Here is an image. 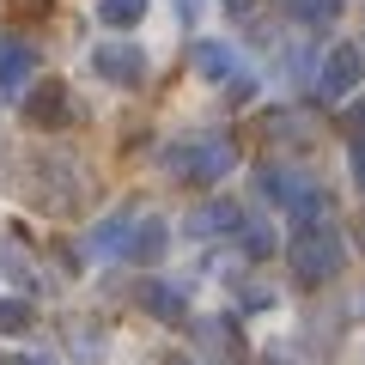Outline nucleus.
Masks as SVG:
<instances>
[{
	"label": "nucleus",
	"mask_w": 365,
	"mask_h": 365,
	"mask_svg": "<svg viewBox=\"0 0 365 365\" xmlns=\"http://www.w3.org/2000/svg\"><path fill=\"white\" fill-rule=\"evenodd\" d=\"M341 262H347V244H341V232H329V225H304V232L292 237V274H299L304 287L335 280Z\"/></svg>",
	"instance_id": "obj_1"
},
{
	"label": "nucleus",
	"mask_w": 365,
	"mask_h": 365,
	"mask_svg": "<svg viewBox=\"0 0 365 365\" xmlns=\"http://www.w3.org/2000/svg\"><path fill=\"white\" fill-rule=\"evenodd\" d=\"M128 237H134V213H110V220L91 225L86 250L91 256H128Z\"/></svg>",
	"instance_id": "obj_6"
},
{
	"label": "nucleus",
	"mask_w": 365,
	"mask_h": 365,
	"mask_svg": "<svg viewBox=\"0 0 365 365\" xmlns=\"http://www.w3.org/2000/svg\"><path fill=\"white\" fill-rule=\"evenodd\" d=\"M91 67H98L110 86H140L146 79V55L134 49V43H98V49H91Z\"/></svg>",
	"instance_id": "obj_4"
},
{
	"label": "nucleus",
	"mask_w": 365,
	"mask_h": 365,
	"mask_svg": "<svg viewBox=\"0 0 365 365\" xmlns=\"http://www.w3.org/2000/svg\"><path fill=\"white\" fill-rule=\"evenodd\" d=\"M98 19H104L110 31H134L146 19V0H98Z\"/></svg>",
	"instance_id": "obj_11"
},
{
	"label": "nucleus",
	"mask_w": 365,
	"mask_h": 365,
	"mask_svg": "<svg viewBox=\"0 0 365 365\" xmlns=\"http://www.w3.org/2000/svg\"><path fill=\"white\" fill-rule=\"evenodd\" d=\"M0 329H6V335H25V329H31V304L25 299H6V304H0Z\"/></svg>",
	"instance_id": "obj_13"
},
{
	"label": "nucleus",
	"mask_w": 365,
	"mask_h": 365,
	"mask_svg": "<svg viewBox=\"0 0 365 365\" xmlns=\"http://www.w3.org/2000/svg\"><path fill=\"white\" fill-rule=\"evenodd\" d=\"M195 73H201V79H213V86L237 79V49H232V43H220V37L195 43Z\"/></svg>",
	"instance_id": "obj_7"
},
{
	"label": "nucleus",
	"mask_w": 365,
	"mask_h": 365,
	"mask_svg": "<svg viewBox=\"0 0 365 365\" xmlns=\"http://www.w3.org/2000/svg\"><path fill=\"white\" fill-rule=\"evenodd\" d=\"M347 128L365 140V98H353V110H347Z\"/></svg>",
	"instance_id": "obj_16"
},
{
	"label": "nucleus",
	"mask_w": 365,
	"mask_h": 365,
	"mask_svg": "<svg viewBox=\"0 0 365 365\" xmlns=\"http://www.w3.org/2000/svg\"><path fill=\"white\" fill-rule=\"evenodd\" d=\"M244 250H250V256H268V250H274V232H268V225H244Z\"/></svg>",
	"instance_id": "obj_15"
},
{
	"label": "nucleus",
	"mask_w": 365,
	"mask_h": 365,
	"mask_svg": "<svg viewBox=\"0 0 365 365\" xmlns=\"http://www.w3.org/2000/svg\"><path fill=\"white\" fill-rule=\"evenodd\" d=\"M189 232H201V237L207 232H244V213H237L232 201H207V207L189 220Z\"/></svg>",
	"instance_id": "obj_10"
},
{
	"label": "nucleus",
	"mask_w": 365,
	"mask_h": 365,
	"mask_svg": "<svg viewBox=\"0 0 365 365\" xmlns=\"http://www.w3.org/2000/svg\"><path fill=\"white\" fill-rule=\"evenodd\" d=\"M170 244V225L165 220H134V237H128V262H158Z\"/></svg>",
	"instance_id": "obj_9"
},
{
	"label": "nucleus",
	"mask_w": 365,
	"mask_h": 365,
	"mask_svg": "<svg viewBox=\"0 0 365 365\" xmlns=\"http://www.w3.org/2000/svg\"><path fill=\"white\" fill-rule=\"evenodd\" d=\"M353 182H359V195H365V140L353 146Z\"/></svg>",
	"instance_id": "obj_17"
},
{
	"label": "nucleus",
	"mask_w": 365,
	"mask_h": 365,
	"mask_svg": "<svg viewBox=\"0 0 365 365\" xmlns=\"http://www.w3.org/2000/svg\"><path fill=\"white\" fill-rule=\"evenodd\" d=\"M25 116H31V122H43V128H55V122L67 116V86H61V79H43V86H31Z\"/></svg>",
	"instance_id": "obj_8"
},
{
	"label": "nucleus",
	"mask_w": 365,
	"mask_h": 365,
	"mask_svg": "<svg viewBox=\"0 0 365 365\" xmlns=\"http://www.w3.org/2000/svg\"><path fill=\"white\" fill-rule=\"evenodd\" d=\"M237 165V153H232V140H182V146H170L165 153V170L170 177H182V182H220L225 170Z\"/></svg>",
	"instance_id": "obj_2"
},
{
	"label": "nucleus",
	"mask_w": 365,
	"mask_h": 365,
	"mask_svg": "<svg viewBox=\"0 0 365 365\" xmlns=\"http://www.w3.org/2000/svg\"><path fill=\"white\" fill-rule=\"evenodd\" d=\"M140 299H146V311L165 317V323H177V317H182V292H177V287H165V280H153Z\"/></svg>",
	"instance_id": "obj_12"
},
{
	"label": "nucleus",
	"mask_w": 365,
	"mask_h": 365,
	"mask_svg": "<svg viewBox=\"0 0 365 365\" xmlns=\"http://www.w3.org/2000/svg\"><path fill=\"white\" fill-rule=\"evenodd\" d=\"M170 365H189V359H170Z\"/></svg>",
	"instance_id": "obj_19"
},
{
	"label": "nucleus",
	"mask_w": 365,
	"mask_h": 365,
	"mask_svg": "<svg viewBox=\"0 0 365 365\" xmlns=\"http://www.w3.org/2000/svg\"><path fill=\"white\" fill-rule=\"evenodd\" d=\"M292 13L311 19V25H329V19L341 13V0H292Z\"/></svg>",
	"instance_id": "obj_14"
},
{
	"label": "nucleus",
	"mask_w": 365,
	"mask_h": 365,
	"mask_svg": "<svg viewBox=\"0 0 365 365\" xmlns=\"http://www.w3.org/2000/svg\"><path fill=\"white\" fill-rule=\"evenodd\" d=\"M225 13H250V0H225Z\"/></svg>",
	"instance_id": "obj_18"
},
{
	"label": "nucleus",
	"mask_w": 365,
	"mask_h": 365,
	"mask_svg": "<svg viewBox=\"0 0 365 365\" xmlns=\"http://www.w3.org/2000/svg\"><path fill=\"white\" fill-rule=\"evenodd\" d=\"M365 79V49L359 43H335V49L323 55V73H317V91H323V98H353V86H359Z\"/></svg>",
	"instance_id": "obj_3"
},
{
	"label": "nucleus",
	"mask_w": 365,
	"mask_h": 365,
	"mask_svg": "<svg viewBox=\"0 0 365 365\" xmlns=\"http://www.w3.org/2000/svg\"><path fill=\"white\" fill-rule=\"evenodd\" d=\"M31 67H37V49H31L25 37H0V91H6V98L31 86Z\"/></svg>",
	"instance_id": "obj_5"
}]
</instances>
